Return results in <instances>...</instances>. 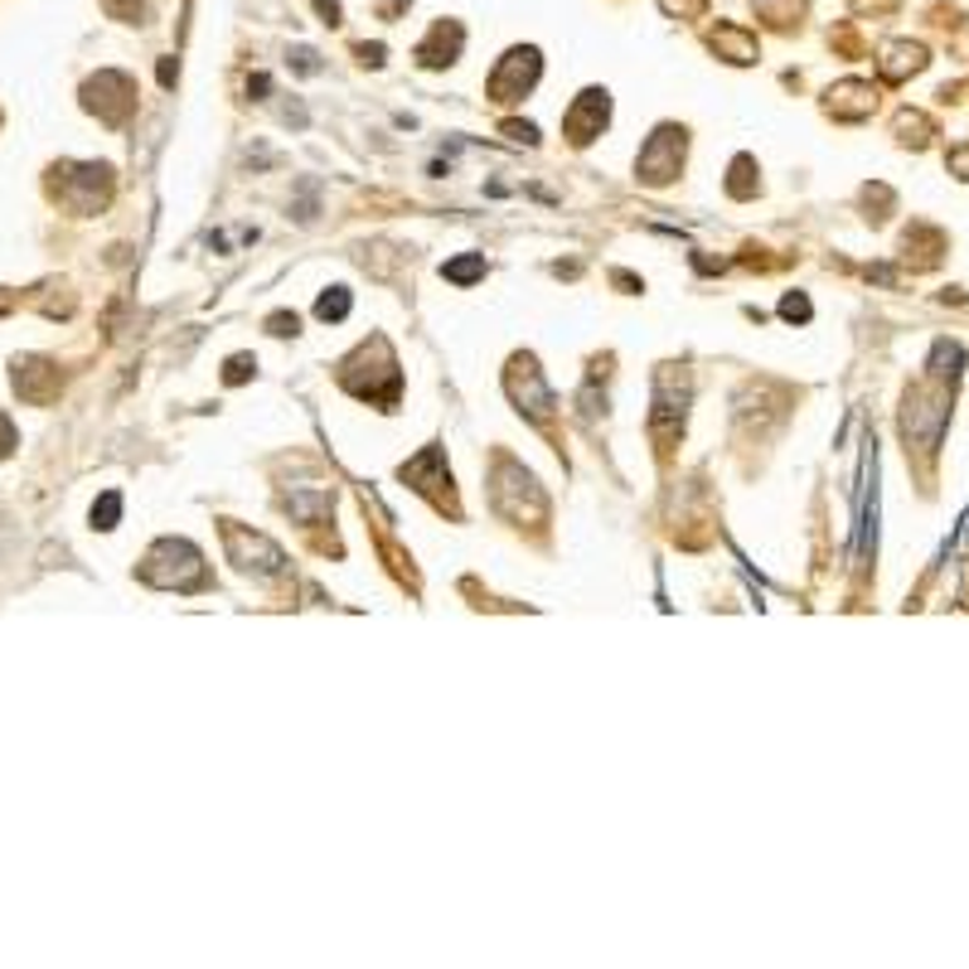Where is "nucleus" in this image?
Instances as JSON below:
<instances>
[{"instance_id":"obj_1","label":"nucleus","mask_w":969,"mask_h":969,"mask_svg":"<svg viewBox=\"0 0 969 969\" xmlns=\"http://www.w3.org/2000/svg\"><path fill=\"white\" fill-rule=\"evenodd\" d=\"M82 107L98 112L107 127H122V122L131 117V107H137V88H131L127 73L107 68V73H98V78H88V88H82Z\"/></svg>"},{"instance_id":"obj_2","label":"nucleus","mask_w":969,"mask_h":969,"mask_svg":"<svg viewBox=\"0 0 969 969\" xmlns=\"http://www.w3.org/2000/svg\"><path fill=\"white\" fill-rule=\"evenodd\" d=\"M538 82V49H509L499 68L489 73V98L495 102H519Z\"/></svg>"},{"instance_id":"obj_3","label":"nucleus","mask_w":969,"mask_h":969,"mask_svg":"<svg viewBox=\"0 0 969 969\" xmlns=\"http://www.w3.org/2000/svg\"><path fill=\"white\" fill-rule=\"evenodd\" d=\"M679 161H684V131H674V127L654 131V141L645 145V155H640V180L670 184L674 175H679Z\"/></svg>"},{"instance_id":"obj_4","label":"nucleus","mask_w":969,"mask_h":969,"mask_svg":"<svg viewBox=\"0 0 969 969\" xmlns=\"http://www.w3.org/2000/svg\"><path fill=\"white\" fill-rule=\"evenodd\" d=\"M509 393H514V403H524L528 417L553 412V393H548L544 373L534 369V359H514V369H509Z\"/></svg>"},{"instance_id":"obj_5","label":"nucleus","mask_w":969,"mask_h":969,"mask_svg":"<svg viewBox=\"0 0 969 969\" xmlns=\"http://www.w3.org/2000/svg\"><path fill=\"white\" fill-rule=\"evenodd\" d=\"M15 393L25 403H49L59 398V369L49 359H15V373H10Z\"/></svg>"},{"instance_id":"obj_6","label":"nucleus","mask_w":969,"mask_h":969,"mask_svg":"<svg viewBox=\"0 0 969 969\" xmlns=\"http://www.w3.org/2000/svg\"><path fill=\"white\" fill-rule=\"evenodd\" d=\"M607 112H611L607 92L587 88V92L577 98V107L568 112V137L577 141V145H587L591 137H601V127H607Z\"/></svg>"},{"instance_id":"obj_7","label":"nucleus","mask_w":969,"mask_h":969,"mask_svg":"<svg viewBox=\"0 0 969 969\" xmlns=\"http://www.w3.org/2000/svg\"><path fill=\"white\" fill-rule=\"evenodd\" d=\"M872 107H878V88H872V82H839V88L829 92V112H833V117L858 122V117H868Z\"/></svg>"},{"instance_id":"obj_8","label":"nucleus","mask_w":969,"mask_h":969,"mask_svg":"<svg viewBox=\"0 0 969 969\" xmlns=\"http://www.w3.org/2000/svg\"><path fill=\"white\" fill-rule=\"evenodd\" d=\"M456 54H461V25H456V20H442V25L432 29V39H426L422 49H417V59H422L426 68L451 64Z\"/></svg>"},{"instance_id":"obj_9","label":"nucleus","mask_w":969,"mask_h":969,"mask_svg":"<svg viewBox=\"0 0 969 969\" xmlns=\"http://www.w3.org/2000/svg\"><path fill=\"white\" fill-rule=\"evenodd\" d=\"M878 68H882V78H888V82H902L906 73H921L926 68V49L921 44H906V39H902V44H888V49H882V64Z\"/></svg>"},{"instance_id":"obj_10","label":"nucleus","mask_w":969,"mask_h":969,"mask_svg":"<svg viewBox=\"0 0 969 969\" xmlns=\"http://www.w3.org/2000/svg\"><path fill=\"white\" fill-rule=\"evenodd\" d=\"M713 49H727V59H732V64H752L756 59V39L752 35H742V29L737 25H723L713 35Z\"/></svg>"},{"instance_id":"obj_11","label":"nucleus","mask_w":969,"mask_h":969,"mask_svg":"<svg viewBox=\"0 0 969 969\" xmlns=\"http://www.w3.org/2000/svg\"><path fill=\"white\" fill-rule=\"evenodd\" d=\"M117 514H122V495L107 489V495L92 505V528H117Z\"/></svg>"},{"instance_id":"obj_12","label":"nucleus","mask_w":969,"mask_h":969,"mask_svg":"<svg viewBox=\"0 0 969 969\" xmlns=\"http://www.w3.org/2000/svg\"><path fill=\"white\" fill-rule=\"evenodd\" d=\"M442 277H446V281H461V286H466V281L485 277V257H461V263H446V267H442Z\"/></svg>"},{"instance_id":"obj_13","label":"nucleus","mask_w":969,"mask_h":969,"mask_svg":"<svg viewBox=\"0 0 969 969\" xmlns=\"http://www.w3.org/2000/svg\"><path fill=\"white\" fill-rule=\"evenodd\" d=\"M316 316H320V320H345V316H349V291H345V286H335L330 296H320Z\"/></svg>"},{"instance_id":"obj_14","label":"nucleus","mask_w":969,"mask_h":969,"mask_svg":"<svg viewBox=\"0 0 969 969\" xmlns=\"http://www.w3.org/2000/svg\"><path fill=\"white\" fill-rule=\"evenodd\" d=\"M780 316H786V320H809V301H805V296H786Z\"/></svg>"},{"instance_id":"obj_15","label":"nucleus","mask_w":969,"mask_h":969,"mask_svg":"<svg viewBox=\"0 0 969 969\" xmlns=\"http://www.w3.org/2000/svg\"><path fill=\"white\" fill-rule=\"evenodd\" d=\"M247 369H253V359H247V354H238V359L228 364L224 379H228V383H243V379H247Z\"/></svg>"},{"instance_id":"obj_16","label":"nucleus","mask_w":969,"mask_h":969,"mask_svg":"<svg viewBox=\"0 0 969 969\" xmlns=\"http://www.w3.org/2000/svg\"><path fill=\"white\" fill-rule=\"evenodd\" d=\"M15 451V426H10V417L0 412V456H10Z\"/></svg>"},{"instance_id":"obj_17","label":"nucleus","mask_w":969,"mask_h":969,"mask_svg":"<svg viewBox=\"0 0 969 969\" xmlns=\"http://www.w3.org/2000/svg\"><path fill=\"white\" fill-rule=\"evenodd\" d=\"M732 170H737V175H747V170H752V161H747V155H742V161H737ZM727 190H732V194H752V190H747V180H732V184H727Z\"/></svg>"},{"instance_id":"obj_18","label":"nucleus","mask_w":969,"mask_h":969,"mask_svg":"<svg viewBox=\"0 0 969 969\" xmlns=\"http://www.w3.org/2000/svg\"><path fill=\"white\" fill-rule=\"evenodd\" d=\"M272 335H296V316H272Z\"/></svg>"},{"instance_id":"obj_19","label":"nucleus","mask_w":969,"mask_h":969,"mask_svg":"<svg viewBox=\"0 0 969 969\" xmlns=\"http://www.w3.org/2000/svg\"><path fill=\"white\" fill-rule=\"evenodd\" d=\"M316 10L326 15V25H340V5H335V0H316Z\"/></svg>"},{"instance_id":"obj_20","label":"nucleus","mask_w":969,"mask_h":969,"mask_svg":"<svg viewBox=\"0 0 969 969\" xmlns=\"http://www.w3.org/2000/svg\"><path fill=\"white\" fill-rule=\"evenodd\" d=\"M10 306H15V296H10V291H5V286H0V316H5V310H10Z\"/></svg>"},{"instance_id":"obj_21","label":"nucleus","mask_w":969,"mask_h":969,"mask_svg":"<svg viewBox=\"0 0 969 969\" xmlns=\"http://www.w3.org/2000/svg\"><path fill=\"white\" fill-rule=\"evenodd\" d=\"M858 10H868V5H892V0H853Z\"/></svg>"}]
</instances>
